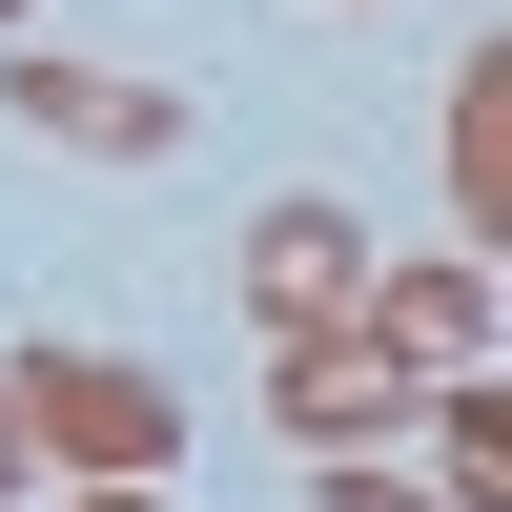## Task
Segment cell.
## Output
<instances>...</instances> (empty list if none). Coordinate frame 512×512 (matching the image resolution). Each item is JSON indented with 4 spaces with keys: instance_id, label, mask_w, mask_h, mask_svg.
<instances>
[{
    "instance_id": "obj_5",
    "label": "cell",
    "mask_w": 512,
    "mask_h": 512,
    "mask_svg": "<svg viewBox=\"0 0 512 512\" xmlns=\"http://www.w3.org/2000/svg\"><path fill=\"white\" fill-rule=\"evenodd\" d=\"M349 287H369V246L328 226V205H267V226H246V308L267 328H349Z\"/></svg>"
},
{
    "instance_id": "obj_4",
    "label": "cell",
    "mask_w": 512,
    "mask_h": 512,
    "mask_svg": "<svg viewBox=\"0 0 512 512\" xmlns=\"http://www.w3.org/2000/svg\"><path fill=\"white\" fill-rule=\"evenodd\" d=\"M349 328L390 369H472L492 349V267H472V246H451V267H390V287H349Z\"/></svg>"
},
{
    "instance_id": "obj_1",
    "label": "cell",
    "mask_w": 512,
    "mask_h": 512,
    "mask_svg": "<svg viewBox=\"0 0 512 512\" xmlns=\"http://www.w3.org/2000/svg\"><path fill=\"white\" fill-rule=\"evenodd\" d=\"M0 410H21V451H62V492H82V472H123V492H164V472H185V390H164V369L21 349V369H0Z\"/></svg>"
},
{
    "instance_id": "obj_9",
    "label": "cell",
    "mask_w": 512,
    "mask_h": 512,
    "mask_svg": "<svg viewBox=\"0 0 512 512\" xmlns=\"http://www.w3.org/2000/svg\"><path fill=\"white\" fill-rule=\"evenodd\" d=\"M0 41H21V0H0Z\"/></svg>"
},
{
    "instance_id": "obj_8",
    "label": "cell",
    "mask_w": 512,
    "mask_h": 512,
    "mask_svg": "<svg viewBox=\"0 0 512 512\" xmlns=\"http://www.w3.org/2000/svg\"><path fill=\"white\" fill-rule=\"evenodd\" d=\"M62 512H164V492H123V472H82V492H62Z\"/></svg>"
},
{
    "instance_id": "obj_2",
    "label": "cell",
    "mask_w": 512,
    "mask_h": 512,
    "mask_svg": "<svg viewBox=\"0 0 512 512\" xmlns=\"http://www.w3.org/2000/svg\"><path fill=\"white\" fill-rule=\"evenodd\" d=\"M0 103H21L41 144H82V164H164V144H185V82H123V62H62V41H21V62H0Z\"/></svg>"
},
{
    "instance_id": "obj_6",
    "label": "cell",
    "mask_w": 512,
    "mask_h": 512,
    "mask_svg": "<svg viewBox=\"0 0 512 512\" xmlns=\"http://www.w3.org/2000/svg\"><path fill=\"white\" fill-rule=\"evenodd\" d=\"M512 62H492V41H472V82H451V205H472V226H492V205H512Z\"/></svg>"
},
{
    "instance_id": "obj_7",
    "label": "cell",
    "mask_w": 512,
    "mask_h": 512,
    "mask_svg": "<svg viewBox=\"0 0 512 512\" xmlns=\"http://www.w3.org/2000/svg\"><path fill=\"white\" fill-rule=\"evenodd\" d=\"M328 512H451L431 472H390V451H328Z\"/></svg>"
},
{
    "instance_id": "obj_3",
    "label": "cell",
    "mask_w": 512,
    "mask_h": 512,
    "mask_svg": "<svg viewBox=\"0 0 512 512\" xmlns=\"http://www.w3.org/2000/svg\"><path fill=\"white\" fill-rule=\"evenodd\" d=\"M267 349H287L267 390H287V431H308V451H369V431H390V390H410L369 328H267Z\"/></svg>"
}]
</instances>
